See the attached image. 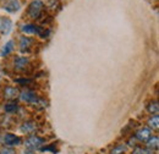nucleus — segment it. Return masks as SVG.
<instances>
[{
	"mask_svg": "<svg viewBox=\"0 0 159 154\" xmlns=\"http://www.w3.org/2000/svg\"><path fill=\"white\" fill-rule=\"evenodd\" d=\"M21 29L26 34H38L42 38H45L49 34V31H45L44 28L36 26V25H25V26H22Z\"/></svg>",
	"mask_w": 159,
	"mask_h": 154,
	"instance_id": "obj_1",
	"label": "nucleus"
},
{
	"mask_svg": "<svg viewBox=\"0 0 159 154\" xmlns=\"http://www.w3.org/2000/svg\"><path fill=\"white\" fill-rule=\"evenodd\" d=\"M44 4L40 0H34L31 2V5L28 6V16L31 19H38L43 11Z\"/></svg>",
	"mask_w": 159,
	"mask_h": 154,
	"instance_id": "obj_2",
	"label": "nucleus"
},
{
	"mask_svg": "<svg viewBox=\"0 0 159 154\" xmlns=\"http://www.w3.org/2000/svg\"><path fill=\"white\" fill-rule=\"evenodd\" d=\"M44 144V141L38 137V136H30L26 141H25V146L27 149L31 151H36V149H40L42 146Z\"/></svg>",
	"mask_w": 159,
	"mask_h": 154,
	"instance_id": "obj_3",
	"label": "nucleus"
},
{
	"mask_svg": "<svg viewBox=\"0 0 159 154\" xmlns=\"http://www.w3.org/2000/svg\"><path fill=\"white\" fill-rule=\"evenodd\" d=\"M4 144H6L7 147H14V146H19L21 143L20 137H17L14 134H5L4 138H2Z\"/></svg>",
	"mask_w": 159,
	"mask_h": 154,
	"instance_id": "obj_4",
	"label": "nucleus"
},
{
	"mask_svg": "<svg viewBox=\"0 0 159 154\" xmlns=\"http://www.w3.org/2000/svg\"><path fill=\"white\" fill-rule=\"evenodd\" d=\"M20 98L22 102H26V103H31V104H36L38 103V98L37 96L32 92V91H23L20 94Z\"/></svg>",
	"mask_w": 159,
	"mask_h": 154,
	"instance_id": "obj_5",
	"label": "nucleus"
},
{
	"mask_svg": "<svg viewBox=\"0 0 159 154\" xmlns=\"http://www.w3.org/2000/svg\"><path fill=\"white\" fill-rule=\"evenodd\" d=\"M135 137H136V139H139V142H147L152 137L151 136V130L147 129V127H142V129L136 131Z\"/></svg>",
	"mask_w": 159,
	"mask_h": 154,
	"instance_id": "obj_6",
	"label": "nucleus"
},
{
	"mask_svg": "<svg viewBox=\"0 0 159 154\" xmlns=\"http://www.w3.org/2000/svg\"><path fill=\"white\" fill-rule=\"evenodd\" d=\"M11 28H12V22H11V20L6 19V17L1 19V21H0V32H1L2 34H9V33L11 32Z\"/></svg>",
	"mask_w": 159,
	"mask_h": 154,
	"instance_id": "obj_7",
	"label": "nucleus"
},
{
	"mask_svg": "<svg viewBox=\"0 0 159 154\" xmlns=\"http://www.w3.org/2000/svg\"><path fill=\"white\" fill-rule=\"evenodd\" d=\"M30 64V60L26 57H17L14 59V66L16 70H25Z\"/></svg>",
	"mask_w": 159,
	"mask_h": 154,
	"instance_id": "obj_8",
	"label": "nucleus"
},
{
	"mask_svg": "<svg viewBox=\"0 0 159 154\" xmlns=\"http://www.w3.org/2000/svg\"><path fill=\"white\" fill-rule=\"evenodd\" d=\"M36 129H37V125L33 121H27L21 126V132H23L26 135H31L36 131Z\"/></svg>",
	"mask_w": 159,
	"mask_h": 154,
	"instance_id": "obj_9",
	"label": "nucleus"
},
{
	"mask_svg": "<svg viewBox=\"0 0 159 154\" xmlns=\"http://www.w3.org/2000/svg\"><path fill=\"white\" fill-rule=\"evenodd\" d=\"M4 9L7 12H16L20 9V1L19 0H7Z\"/></svg>",
	"mask_w": 159,
	"mask_h": 154,
	"instance_id": "obj_10",
	"label": "nucleus"
},
{
	"mask_svg": "<svg viewBox=\"0 0 159 154\" xmlns=\"http://www.w3.org/2000/svg\"><path fill=\"white\" fill-rule=\"evenodd\" d=\"M4 96L7 99H12V98H16V97L19 96V91H17V88L9 86V87H6L4 89Z\"/></svg>",
	"mask_w": 159,
	"mask_h": 154,
	"instance_id": "obj_11",
	"label": "nucleus"
},
{
	"mask_svg": "<svg viewBox=\"0 0 159 154\" xmlns=\"http://www.w3.org/2000/svg\"><path fill=\"white\" fill-rule=\"evenodd\" d=\"M32 45V39L28 37H22L20 39V49L22 52H28L30 47Z\"/></svg>",
	"mask_w": 159,
	"mask_h": 154,
	"instance_id": "obj_12",
	"label": "nucleus"
},
{
	"mask_svg": "<svg viewBox=\"0 0 159 154\" xmlns=\"http://www.w3.org/2000/svg\"><path fill=\"white\" fill-rule=\"evenodd\" d=\"M158 144H159V138L157 137V136L151 137V138L147 141V148L151 149V151H156V149H158Z\"/></svg>",
	"mask_w": 159,
	"mask_h": 154,
	"instance_id": "obj_13",
	"label": "nucleus"
},
{
	"mask_svg": "<svg viewBox=\"0 0 159 154\" xmlns=\"http://www.w3.org/2000/svg\"><path fill=\"white\" fill-rule=\"evenodd\" d=\"M12 49H14V42H12V40H9V42L2 47V49H1V57L9 55V54L12 52Z\"/></svg>",
	"mask_w": 159,
	"mask_h": 154,
	"instance_id": "obj_14",
	"label": "nucleus"
},
{
	"mask_svg": "<svg viewBox=\"0 0 159 154\" xmlns=\"http://www.w3.org/2000/svg\"><path fill=\"white\" fill-rule=\"evenodd\" d=\"M147 125H148V127H149V129L157 130V129H158V126H159L158 115H154V116H152V117H149V119H148V121H147Z\"/></svg>",
	"mask_w": 159,
	"mask_h": 154,
	"instance_id": "obj_15",
	"label": "nucleus"
},
{
	"mask_svg": "<svg viewBox=\"0 0 159 154\" xmlns=\"http://www.w3.org/2000/svg\"><path fill=\"white\" fill-rule=\"evenodd\" d=\"M147 110H148L151 114H158V110H159L158 102H157V100L151 102V103L147 105Z\"/></svg>",
	"mask_w": 159,
	"mask_h": 154,
	"instance_id": "obj_16",
	"label": "nucleus"
},
{
	"mask_svg": "<svg viewBox=\"0 0 159 154\" xmlns=\"http://www.w3.org/2000/svg\"><path fill=\"white\" fill-rule=\"evenodd\" d=\"M125 151H126V147L124 144H118L116 147H114L110 151V154H124Z\"/></svg>",
	"mask_w": 159,
	"mask_h": 154,
	"instance_id": "obj_17",
	"label": "nucleus"
},
{
	"mask_svg": "<svg viewBox=\"0 0 159 154\" xmlns=\"http://www.w3.org/2000/svg\"><path fill=\"white\" fill-rule=\"evenodd\" d=\"M4 109H5L6 113H14V111L17 110V104L16 103H7V104H5Z\"/></svg>",
	"mask_w": 159,
	"mask_h": 154,
	"instance_id": "obj_18",
	"label": "nucleus"
},
{
	"mask_svg": "<svg viewBox=\"0 0 159 154\" xmlns=\"http://www.w3.org/2000/svg\"><path fill=\"white\" fill-rule=\"evenodd\" d=\"M132 154H153V151H151L148 148H141L139 147V148H136Z\"/></svg>",
	"mask_w": 159,
	"mask_h": 154,
	"instance_id": "obj_19",
	"label": "nucleus"
},
{
	"mask_svg": "<svg viewBox=\"0 0 159 154\" xmlns=\"http://www.w3.org/2000/svg\"><path fill=\"white\" fill-rule=\"evenodd\" d=\"M0 154H16V152L10 147H4L0 149Z\"/></svg>",
	"mask_w": 159,
	"mask_h": 154,
	"instance_id": "obj_20",
	"label": "nucleus"
},
{
	"mask_svg": "<svg viewBox=\"0 0 159 154\" xmlns=\"http://www.w3.org/2000/svg\"><path fill=\"white\" fill-rule=\"evenodd\" d=\"M21 154H36V153L33 151H31V149H25Z\"/></svg>",
	"mask_w": 159,
	"mask_h": 154,
	"instance_id": "obj_21",
	"label": "nucleus"
}]
</instances>
